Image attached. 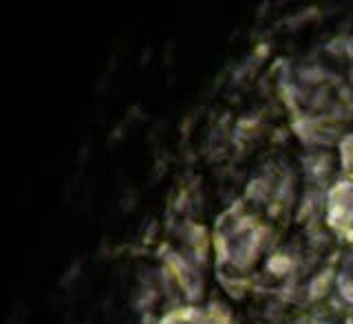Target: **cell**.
I'll use <instances>...</instances> for the list:
<instances>
[]
</instances>
